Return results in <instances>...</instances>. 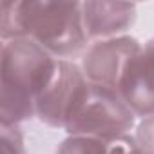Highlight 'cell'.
<instances>
[{
  "mask_svg": "<svg viewBox=\"0 0 154 154\" xmlns=\"http://www.w3.org/2000/svg\"><path fill=\"white\" fill-rule=\"evenodd\" d=\"M118 93L138 120L154 114V38L143 42L141 49L131 58Z\"/></svg>",
  "mask_w": 154,
  "mask_h": 154,
  "instance_id": "cell-6",
  "label": "cell"
},
{
  "mask_svg": "<svg viewBox=\"0 0 154 154\" xmlns=\"http://www.w3.org/2000/svg\"><path fill=\"white\" fill-rule=\"evenodd\" d=\"M58 58L29 38L2 42L0 123L22 125L36 118V102L56 69Z\"/></svg>",
  "mask_w": 154,
  "mask_h": 154,
  "instance_id": "cell-2",
  "label": "cell"
},
{
  "mask_svg": "<svg viewBox=\"0 0 154 154\" xmlns=\"http://www.w3.org/2000/svg\"><path fill=\"white\" fill-rule=\"evenodd\" d=\"M134 136H136V140H138V143L141 145L143 150L154 154V114L138 122Z\"/></svg>",
  "mask_w": 154,
  "mask_h": 154,
  "instance_id": "cell-10",
  "label": "cell"
},
{
  "mask_svg": "<svg viewBox=\"0 0 154 154\" xmlns=\"http://www.w3.org/2000/svg\"><path fill=\"white\" fill-rule=\"evenodd\" d=\"M89 80L76 60H58L56 69L36 102V120L65 131L89 93Z\"/></svg>",
  "mask_w": 154,
  "mask_h": 154,
  "instance_id": "cell-4",
  "label": "cell"
},
{
  "mask_svg": "<svg viewBox=\"0 0 154 154\" xmlns=\"http://www.w3.org/2000/svg\"><path fill=\"white\" fill-rule=\"evenodd\" d=\"M0 154H27L26 132L22 125L0 123Z\"/></svg>",
  "mask_w": 154,
  "mask_h": 154,
  "instance_id": "cell-9",
  "label": "cell"
},
{
  "mask_svg": "<svg viewBox=\"0 0 154 154\" xmlns=\"http://www.w3.org/2000/svg\"><path fill=\"white\" fill-rule=\"evenodd\" d=\"M54 154H143L134 132L103 140L94 136H65Z\"/></svg>",
  "mask_w": 154,
  "mask_h": 154,
  "instance_id": "cell-8",
  "label": "cell"
},
{
  "mask_svg": "<svg viewBox=\"0 0 154 154\" xmlns=\"http://www.w3.org/2000/svg\"><path fill=\"white\" fill-rule=\"evenodd\" d=\"M84 6V24L91 42L131 35L138 18V6L131 2L89 0Z\"/></svg>",
  "mask_w": 154,
  "mask_h": 154,
  "instance_id": "cell-7",
  "label": "cell"
},
{
  "mask_svg": "<svg viewBox=\"0 0 154 154\" xmlns=\"http://www.w3.org/2000/svg\"><path fill=\"white\" fill-rule=\"evenodd\" d=\"M143 154H152V152H147V150H143Z\"/></svg>",
  "mask_w": 154,
  "mask_h": 154,
  "instance_id": "cell-11",
  "label": "cell"
},
{
  "mask_svg": "<svg viewBox=\"0 0 154 154\" xmlns=\"http://www.w3.org/2000/svg\"><path fill=\"white\" fill-rule=\"evenodd\" d=\"M143 42L132 35L91 42L78 63L91 84L116 89L131 62V58L141 49Z\"/></svg>",
  "mask_w": 154,
  "mask_h": 154,
  "instance_id": "cell-5",
  "label": "cell"
},
{
  "mask_svg": "<svg viewBox=\"0 0 154 154\" xmlns=\"http://www.w3.org/2000/svg\"><path fill=\"white\" fill-rule=\"evenodd\" d=\"M138 122V116L116 89L91 84L85 102L65 127V134L111 140L132 134Z\"/></svg>",
  "mask_w": 154,
  "mask_h": 154,
  "instance_id": "cell-3",
  "label": "cell"
},
{
  "mask_svg": "<svg viewBox=\"0 0 154 154\" xmlns=\"http://www.w3.org/2000/svg\"><path fill=\"white\" fill-rule=\"evenodd\" d=\"M22 36L33 40L58 60H80L91 44L82 2L6 0L2 2L0 40Z\"/></svg>",
  "mask_w": 154,
  "mask_h": 154,
  "instance_id": "cell-1",
  "label": "cell"
}]
</instances>
